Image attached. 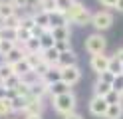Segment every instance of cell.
I'll list each match as a JSON object with an SVG mask.
<instances>
[{"label":"cell","instance_id":"d6986e66","mask_svg":"<svg viewBox=\"0 0 123 119\" xmlns=\"http://www.w3.org/2000/svg\"><path fill=\"white\" fill-rule=\"evenodd\" d=\"M42 79H44L46 83H50V85L56 83V81H60V79H62V68H60V66H52V68L48 69V74H46Z\"/></svg>","mask_w":123,"mask_h":119},{"label":"cell","instance_id":"7dc6e473","mask_svg":"<svg viewBox=\"0 0 123 119\" xmlns=\"http://www.w3.org/2000/svg\"><path fill=\"white\" fill-rule=\"evenodd\" d=\"M4 95H6V91H4V87L0 85V97H4Z\"/></svg>","mask_w":123,"mask_h":119},{"label":"cell","instance_id":"f35d334b","mask_svg":"<svg viewBox=\"0 0 123 119\" xmlns=\"http://www.w3.org/2000/svg\"><path fill=\"white\" fill-rule=\"evenodd\" d=\"M10 2L14 4V8L20 12V10H24V8H28V0H10Z\"/></svg>","mask_w":123,"mask_h":119},{"label":"cell","instance_id":"bcb514c9","mask_svg":"<svg viewBox=\"0 0 123 119\" xmlns=\"http://www.w3.org/2000/svg\"><path fill=\"white\" fill-rule=\"evenodd\" d=\"M36 4H38V0H28V8L30 6H36Z\"/></svg>","mask_w":123,"mask_h":119},{"label":"cell","instance_id":"7a4b0ae2","mask_svg":"<svg viewBox=\"0 0 123 119\" xmlns=\"http://www.w3.org/2000/svg\"><path fill=\"white\" fill-rule=\"evenodd\" d=\"M66 14H68L70 24H75V26H80V28L91 26V14H93V12H89V8H86L80 0H75V2L72 4V8Z\"/></svg>","mask_w":123,"mask_h":119},{"label":"cell","instance_id":"603a6c76","mask_svg":"<svg viewBox=\"0 0 123 119\" xmlns=\"http://www.w3.org/2000/svg\"><path fill=\"white\" fill-rule=\"evenodd\" d=\"M111 89H113V85H111V83L97 81V79H95V83H93V95H97V97H105V95L109 93Z\"/></svg>","mask_w":123,"mask_h":119},{"label":"cell","instance_id":"7c38bea8","mask_svg":"<svg viewBox=\"0 0 123 119\" xmlns=\"http://www.w3.org/2000/svg\"><path fill=\"white\" fill-rule=\"evenodd\" d=\"M75 63H78V54H75L74 50H68V52H62V54H60V62H58L60 68L75 66Z\"/></svg>","mask_w":123,"mask_h":119},{"label":"cell","instance_id":"f907efd6","mask_svg":"<svg viewBox=\"0 0 123 119\" xmlns=\"http://www.w3.org/2000/svg\"><path fill=\"white\" fill-rule=\"evenodd\" d=\"M0 2H2V0H0Z\"/></svg>","mask_w":123,"mask_h":119},{"label":"cell","instance_id":"74e56055","mask_svg":"<svg viewBox=\"0 0 123 119\" xmlns=\"http://www.w3.org/2000/svg\"><path fill=\"white\" fill-rule=\"evenodd\" d=\"M113 89L115 91H123V74H119V75H115V79H113Z\"/></svg>","mask_w":123,"mask_h":119},{"label":"cell","instance_id":"836d02e7","mask_svg":"<svg viewBox=\"0 0 123 119\" xmlns=\"http://www.w3.org/2000/svg\"><path fill=\"white\" fill-rule=\"evenodd\" d=\"M50 68H52L50 63H46V62L42 60V62H40V63H38V66L34 68V74H36L38 77H44L46 74H48V69H50Z\"/></svg>","mask_w":123,"mask_h":119},{"label":"cell","instance_id":"1f68e13d","mask_svg":"<svg viewBox=\"0 0 123 119\" xmlns=\"http://www.w3.org/2000/svg\"><path fill=\"white\" fill-rule=\"evenodd\" d=\"M40 46H42V50H48V48H54V46H56V40L52 38L50 32H44V34L40 36Z\"/></svg>","mask_w":123,"mask_h":119},{"label":"cell","instance_id":"9c48e42d","mask_svg":"<svg viewBox=\"0 0 123 119\" xmlns=\"http://www.w3.org/2000/svg\"><path fill=\"white\" fill-rule=\"evenodd\" d=\"M50 34L56 42H72V26H54Z\"/></svg>","mask_w":123,"mask_h":119},{"label":"cell","instance_id":"ba28073f","mask_svg":"<svg viewBox=\"0 0 123 119\" xmlns=\"http://www.w3.org/2000/svg\"><path fill=\"white\" fill-rule=\"evenodd\" d=\"M44 107H46V103H44L42 97H34V95H30L28 103H26V109H24V113H22V115H32V113L44 115Z\"/></svg>","mask_w":123,"mask_h":119},{"label":"cell","instance_id":"4dcf8cb0","mask_svg":"<svg viewBox=\"0 0 123 119\" xmlns=\"http://www.w3.org/2000/svg\"><path fill=\"white\" fill-rule=\"evenodd\" d=\"M36 8H38V10H44V12H54V10H58V8H56V0H38Z\"/></svg>","mask_w":123,"mask_h":119},{"label":"cell","instance_id":"8fae6325","mask_svg":"<svg viewBox=\"0 0 123 119\" xmlns=\"http://www.w3.org/2000/svg\"><path fill=\"white\" fill-rule=\"evenodd\" d=\"M50 24H52V28H54V26H72L70 20H68V14L62 12V10L50 12Z\"/></svg>","mask_w":123,"mask_h":119},{"label":"cell","instance_id":"7402d4cb","mask_svg":"<svg viewBox=\"0 0 123 119\" xmlns=\"http://www.w3.org/2000/svg\"><path fill=\"white\" fill-rule=\"evenodd\" d=\"M24 56H26V52H24V48H22V46H14V50L8 54V56H6V58H2L4 62H8V63H16L18 60H22V58H24Z\"/></svg>","mask_w":123,"mask_h":119},{"label":"cell","instance_id":"681fc988","mask_svg":"<svg viewBox=\"0 0 123 119\" xmlns=\"http://www.w3.org/2000/svg\"><path fill=\"white\" fill-rule=\"evenodd\" d=\"M0 26H2V22H0Z\"/></svg>","mask_w":123,"mask_h":119},{"label":"cell","instance_id":"ac0fdd59","mask_svg":"<svg viewBox=\"0 0 123 119\" xmlns=\"http://www.w3.org/2000/svg\"><path fill=\"white\" fill-rule=\"evenodd\" d=\"M68 91H72V85H68L66 81H56V83H52L50 85V97H56V95H62V93H68Z\"/></svg>","mask_w":123,"mask_h":119},{"label":"cell","instance_id":"ab89813d","mask_svg":"<svg viewBox=\"0 0 123 119\" xmlns=\"http://www.w3.org/2000/svg\"><path fill=\"white\" fill-rule=\"evenodd\" d=\"M56 48L62 52H68V50H72V42H56Z\"/></svg>","mask_w":123,"mask_h":119},{"label":"cell","instance_id":"d4e9b609","mask_svg":"<svg viewBox=\"0 0 123 119\" xmlns=\"http://www.w3.org/2000/svg\"><path fill=\"white\" fill-rule=\"evenodd\" d=\"M10 75H14V66L2 60V62H0V83L6 81V79H8Z\"/></svg>","mask_w":123,"mask_h":119},{"label":"cell","instance_id":"f6af8a7d","mask_svg":"<svg viewBox=\"0 0 123 119\" xmlns=\"http://www.w3.org/2000/svg\"><path fill=\"white\" fill-rule=\"evenodd\" d=\"M115 10H117L119 14H123V0H119V2H117V6H115Z\"/></svg>","mask_w":123,"mask_h":119},{"label":"cell","instance_id":"ee69618b","mask_svg":"<svg viewBox=\"0 0 123 119\" xmlns=\"http://www.w3.org/2000/svg\"><path fill=\"white\" fill-rule=\"evenodd\" d=\"M113 56H115V58H117V60H121V62H123V48H117Z\"/></svg>","mask_w":123,"mask_h":119},{"label":"cell","instance_id":"8992f818","mask_svg":"<svg viewBox=\"0 0 123 119\" xmlns=\"http://www.w3.org/2000/svg\"><path fill=\"white\" fill-rule=\"evenodd\" d=\"M109 60L111 56H107L105 52L103 54H93L89 58V68L95 71V74H101V71H107L109 69Z\"/></svg>","mask_w":123,"mask_h":119},{"label":"cell","instance_id":"e575fe53","mask_svg":"<svg viewBox=\"0 0 123 119\" xmlns=\"http://www.w3.org/2000/svg\"><path fill=\"white\" fill-rule=\"evenodd\" d=\"M113 79H115V75L111 74L109 69H107V71H101V74H97V81H105V83H111V85H113Z\"/></svg>","mask_w":123,"mask_h":119},{"label":"cell","instance_id":"f546056e","mask_svg":"<svg viewBox=\"0 0 123 119\" xmlns=\"http://www.w3.org/2000/svg\"><path fill=\"white\" fill-rule=\"evenodd\" d=\"M30 97V95H28ZM28 97H12V105H14V113H24Z\"/></svg>","mask_w":123,"mask_h":119},{"label":"cell","instance_id":"52a82bcc","mask_svg":"<svg viewBox=\"0 0 123 119\" xmlns=\"http://www.w3.org/2000/svg\"><path fill=\"white\" fill-rule=\"evenodd\" d=\"M81 68L75 63V66H68V68H62V81H66L68 85H75L81 79Z\"/></svg>","mask_w":123,"mask_h":119},{"label":"cell","instance_id":"30bf717a","mask_svg":"<svg viewBox=\"0 0 123 119\" xmlns=\"http://www.w3.org/2000/svg\"><path fill=\"white\" fill-rule=\"evenodd\" d=\"M32 18H34V24L38 28H42L48 32L52 28V24H50V12H44V10H36L32 12Z\"/></svg>","mask_w":123,"mask_h":119},{"label":"cell","instance_id":"6da1fadb","mask_svg":"<svg viewBox=\"0 0 123 119\" xmlns=\"http://www.w3.org/2000/svg\"><path fill=\"white\" fill-rule=\"evenodd\" d=\"M52 107H54V111L58 115L66 117V115H70V113L75 111V107H78V97H75L74 91L56 95V97H52Z\"/></svg>","mask_w":123,"mask_h":119},{"label":"cell","instance_id":"f1b7e54d","mask_svg":"<svg viewBox=\"0 0 123 119\" xmlns=\"http://www.w3.org/2000/svg\"><path fill=\"white\" fill-rule=\"evenodd\" d=\"M0 40H12V42H16V28L0 26Z\"/></svg>","mask_w":123,"mask_h":119},{"label":"cell","instance_id":"5b68a950","mask_svg":"<svg viewBox=\"0 0 123 119\" xmlns=\"http://www.w3.org/2000/svg\"><path fill=\"white\" fill-rule=\"evenodd\" d=\"M107 107H109V103H107L105 97H97V95H93V97L89 99L87 103V109H89V113L93 115V117H99V119H105V113H107Z\"/></svg>","mask_w":123,"mask_h":119},{"label":"cell","instance_id":"9a60e30c","mask_svg":"<svg viewBox=\"0 0 123 119\" xmlns=\"http://www.w3.org/2000/svg\"><path fill=\"white\" fill-rule=\"evenodd\" d=\"M42 60L46 63H50V66H58V62H60V50L56 46L48 48V50H42Z\"/></svg>","mask_w":123,"mask_h":119},{"label":"cell","instance_id":"484cf974","mask_svg":"<svg viewBox=\"0 0 123 119\" xmlns=\"http://www.w3.org/2000/svg\"><path fill=\"white\" fill-rule=\"evenodd\" d=\"M32 38V30H28V28H24V26H18L16 28V44H26L28 40Z\"/></svg>","mask_w":123,"mask_h":119},{"label":"cell","instance_id":"cb8c5ba5","mask_svg":"<svg viewBox=\"0 0 123 119\" xmlns=\"http://www.w3.org/2000/svg\"><path fill=\"white\" fill-rule=\"evenodd\" d=\"M20 83H22V77L14 74V75H10L8 79H6V81H2L0 85L4 87V91H6V93H10V91H14V89H16V87H18Z\"/></svg>","mask_w":123,"mask_h":119},{"label":"cell","instance_id":"277c9868","mask_svg":"<svg viewBox=\"0 0 123 119\" xmlns=\"http://www.w3.org/2000/svg\"><path fill=\"white\" fill-rule=\"evenodd\" d=\"M91 26L95 28V32H103L109 30L113 26V14L109 10H97L91 14Z\"/></svg>","mask_w":123,"mask_h":119},{"label":"cell","instance_id":"d590c367","mask_svg":"<svg viewBox=\"0 0 123 119\" xmlns=\"http://www.w3.org/2000/svg\"><path fill=\"white\" fill-rule=\"evenodd\" d=\"M74 2H75V0H56V8L62 10V12H68V10L72 8Z\"/></svg>","mask_w":123,"mask_h":119},{"label":"cell","instance_id":"5bb4252c","mask_svg":"<svg viewBox=\"0 0 123 119\" xmlns=\"http://www.w3.org/2000/svg\"><path fill=\"white\" fill-rule=\"evenodd\" d=\"M14 113V105H12V97L4 95L0 97V119H8Z\"/></svg>","mask_w":123,"mask_h":119},{"label":"cell","instance_id":"e0dca14e","mask_svg":"<svg viewBox=\"0 0 123 119\" xmlns=\"http://www.w3.org/2000/svg\"><path fill=\"white\" fill-rule=\"evenodd\" d=\"M18 10L14 8V4L10 2V0H2L0 2V22H4L6 18H10V16H14Z\"/></svg>","mask_w":123,"mask_h":119},{"label":"cell","instance_id":"83f0119b","mask_svg":"<svg viewBox=\"0 0 123 119\" xmlns=\"http://www.w3.org/2000/svg\"><path fill=\"white\" fill-rule=\"evenodd\" d=\"M109 71H111L113 75L123 74V62H121V60H117L115 56H111V60H109Z\"/></svg>","mask_w":123,"mask_h":119},{"label":"cell","instance_id":"d6a6232c","mask_svg":"<svg viewBox=\"0 0 123 119\" xmlns=\"http://www.w3.org/2000/svg\"><path fill=\"white\" fill-rule=\"evenodd\" d=\"M20 24H22V14H20V12H16L14 16L6 18V20L2 22V26H8V28H18Z\"/></svg>","mask_w":123,"mask_h":119},{"label":"cell","instance_id":"ffe728a7","mask_svg":"<svg viewBox=\"0 0 123 119\" xmlns=\"http://www.w3.org/2000/svg\"><path fill=\"white\" fill-rule=\"evenodd\" d=\"M105 119H123V105L121 103H109Z\"/></svg>","mask_w":123,"mask_h":119},{"label":"cell","instance_id":"4316f807","mask_svg":"<svg viewBox=\"0 0 123 119\" xmlns=\"http://www.w3.org/2000/svg\"><path fill=\"white\" fill-rule=\"evenodd\" d=\"M14 46L16 42H12V40H0V58H6L14 50Z\"/></svg>","mask_w":123,"mask_h":119},{"label":"cell","instance_id":"b9f144b4","mask_svg":"<svg viewBox=\"0 0 123 119\" xmlns=\"http://www.w3.org/2000/svg\"><path fill=\"white\" fill-rule=\"evenodd\" d=\"M64 119H83L80 113H78V111H74V113H70V115H66Z\"/></svg>","mask_w":123,"mask_h":119},{"label":"cell","instance_id":"4fadbf2b","mask_svg":"<svg viewBox=\"0 0 123 119\" xmlns=\"http://www.w3.org/2000/svg\"><path fill=\"white\" fill-rule=\"evenodd\" d=\"M14 66V74L16 75H20V77H24L26 74H30V71H34V68H32V63H30L28 60H26V56L22 60H18L16 63H12Z\"/></svg>","mask_w":123,"mask_h":119},{"label":"cell","instance_id":"2e32d148","mask_svg":"<svg viewBox=\"0 0 123 119\" xmlns=\"http://www.w3.org/2000/svg\"><path fill=\"white\" fill-rule=\"evenodd\" d=\"M32 95L44 99V95H50V83H46L44 79H38V81L32 85Z\"/></svg>","mask_w":123,"mask_h":119},{"label":"cell","instance_id":"3957f363","mask_svg":"<svg viewBox=\"0 0 123 119\" xmlns=\"http://www.w3.org/2000/svg\"><path fill=\"white\" fill-rule=\"evenodd\" d=\"M83 48H86V52L89 56L93 54H103L105 48H107V40L101 32H93V34H89L86 38V42H83Z\"/></svg>","mask_w":123,"mask_h":119},{"label":"cell","instance_id":"7bdbcfd3","mask_svg":"<svg viewBox=\"0 0 123 119\" xmlns=\"http://www.w3.org/2000/svg\"><path fill=\"white\" fill-rule=\"evenodd\" d=\"M22 119H44V115H40V113H32V115H24Z\"/></svg>","mask_w":123,"mask_h":119},{"label":"cell","instance_id":"44dd1931","mask_svg":"<svg viewBox=\"0 0 123 119\" xmlns=\"http://www.w3.org/2000/svg\"><path fill=\"white\" fill-rule=\"evenodd\" d=\"M20 46V44H18ZM22 48H24V52L26 54H38V52H42V46H40V38H30L26 44H22Z\"/></svg>","mask_w":123,"mask_h":119},{"label":"cell","instance_id":"c3c4849f","mask_svg":"<svg viewBox=\"0 0 123 119\" xmlns=\"http://www.w3.org/2000/svg\"><path fill=\"white\" fill-rule=\"evenodd\" d=\"M119 103H121V105H123V91H121V101H119Z\"/></svg>","mask_w":123,"mask_h":119},{"label":"cell","instance_id":"8d00e7d4","mask_svg":"<svg viewBox=\"0 0 123 119\" xmlns=\"http://www.w3.org/2000/svg\"><path fill=\"white\" fill-rule=\"evenodd\" d=\"M105 99H107V103H119V101H121V93L115 91V89H111L109 93L105 95Z\"/></svg>","mask_w":123,"mask_h":119},{"label":"cell","instance_id":"60d3db41","mask_svg":"<svg viewBox=\"0 0 123 119\" xmlns=\"http://www.w3.org/2000/svg\"><path fill=\"white\" fill-rule=\"evenodd\" d=\"M117 2L119 0H99V4L103 8H113V10H115V6H117Z\"/></svg>","mask_w":123,"mask_h":119}]
</instances>
